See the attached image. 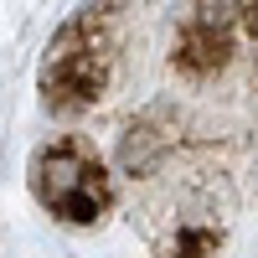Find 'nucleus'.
<instances>
[{
	"mask_svg": "<svg viewBox=\"0 0 258 258\" xmlns=\"http://www.w3.org/2000/svg\"><path fill=\"white\" fill-rule=\"evenodd\" d=\"M119 62V16L109 6H88L78 21L62 26V36L47 47V68H41V98L57 114H78L109 93Z\"/></svg>",
	"mask_w": 258,
	"mask_h": 258,
	"instance_id": "1",
	"label": "nucleus"
},
{
	"mask_svg": "<svg viewBox=\"0 0 258 258\" xmlns=\"http://www.w3.org/2000/svg\"><path fill=\"white\" fill-rule=\"evenodd\" d=\"M31 191L57 222H73V227H88L114 207V181H109L103 155L88 140H73V135L36 150Z\"/></svg>",
	"mask_w": 258,
	"mask_h": 258,
	"instance_id": "2",
	"label": "nucleus"
},
{
	"mask_svg": "<svg viewBox=\"0 0 258 258\" xmlns=\"http://www.w3.org/2000/svg\"><path fill=\"white\" fill-rule=\"evenodd\" d=\"M227 52H232V31H227V21L217 16V11H197L181 26V41H176V68L186 73V78H212L227 62Z\"/></svg>",
	"mask_w": 258,
	"mask_h": 258,
	"instance_id": "3",
	"label": "nucleus"
}]
</instances>
